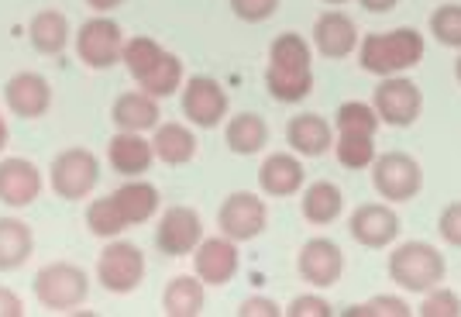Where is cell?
Returning <instances> with one entry per match:
<instances>
[{"mask_svg":"<svg viewBox=\"0 0 461 317\" xmlns=\"http://www.w3.org/2000/svg\"><path fill=\"white\" fill-rule=\"evenodd\" d=\"M372 186L389 204H406L417 197L423 186L420 162L406 152H385L372 162Z\"/></svg>","mask_w":461,"mask_h":317,"instance_id":"obj_4","label":"cell"},{"mask_svg":"<svg viewBox=\"0 0 461 317\" xmlns=\"http://www.w3.org/2000/svg\"><path fill=\"white\" fill-rule=\"evenodd\" d=\"M423 317H461V297L447 286H434L427 290V297L420 303Z\"/></svg>","mask_w":461,"mask_h":317,"instance_id":"obj_37","label":"cell"},{"mask_svg":"<svg viewBox=\"0 0 461 317\" xmlns=\"http://www.w3.org/2000/svg\"><path fill=\"white\" fill-rule=\"evenodd\" d=\"M121 24L111 18H90L77 35V52L79 59L86 62L90 69H107L121 59V49H124V39H121Z\"/></svg>","mask_w":461,"mask_h":317,"instance_id":"obj_10","label":"cell"},{"mask_svg":"<svg viewBox=\"0 0 461 317\" xmlns=\"http://www.w3.org/2000/svg\"><path fill=\"white\" fill-rule=\"evenodd\" d=\"M238 266H241V258H238V241L228 235L203 238V241L193 249V269H196V276L203 279V283H211V286H224L228 279H234Z\"/></svg>","mask_w":461,"mask_h":317,"instance_id":"obj_12","label":"cell"},{"mask_svg":"<svg viewBox=\"0 0 461 317\" xmlns=\"http://www.w3.org/2000/svg\"><path fill=\"white\" fill-rule=\"evenodd\" d=\"M111 200L117 204V211L124 214L128 224H145L158 211V190L152 183H141V179H131L124 186H117Z\"/></svg>","mask_w":461,"mask_h":317,"instance_id":"obj_23","label":"cell"},{"mask_svg":"<svg viewBox=\"0 0 461 317\" xmlns=\"http://www.w3.org/2000/svg\"><path fill=\"white\" fill-rule=\"evenodd\" d=\"M266 86L279 104H296L313 90V52L303 35L286 32L272 41Z\"/></svg>","mask_w":461,"mask_h":317,"instance_id":"obj_1","label":"cell"},{"mask_svg":"<svg viewBox=\"0 0 461 317\" xmlns=\"http://www.w3.org/2000/svg\"><path fill=\"white\" fill-rule=\"evenodd\" d=\"M49 177H52V190L62 200H83L100 179V162L86 149H66L56 156Z\"/></svg>","mask_w":461,"mask_h":317,"instance_id":"obj_7","label":"cell"},{"mask_svg":"<svg viewBox=\"0 0 461 317\" xmlns=\"http://www.w3.org/2000/svg\"><path fill=\"white\" fill-rule=\"evenodd\" d=\"M400 0H362V7L372 11V14H385V11H393Z\"/></svg>","mask_w":461,"mask_h":317,"instance_id":"obj_43","label":"cell"},{"mask_svg":"<svg viewBox=\"0 0 461 317\" xmlns=\"http://www.w3.org/2000/svg\"><path fill=\"white\" fill-rule=\"evenodd\" d=\"M296 266H300V276L307 279L310 286L327 290L345 273V252L330 238H310L307 245L300 249V262Z\"/></svg>","mask_w":461,"mask_h":317,"instance_id":"obj_11","label":"cell"},{"mask_svg":"<svg viewBox=\"0 0 461 317\" xmlns=\"http://www.w3.org/2000/svg\"><path fill=\"white\" fill-rule=\"evenodd\" d=\"M430 35L447 49H461V4H441L430 14Z\"/></svg>","mask_w":461,"mask_h":317,"instance_id":"obj_35","label":"cell"},{"mask_svg":"<svg viewBox=\"0 0 461 317\" xmlns=\"http://www.w3.org/2000/svg\"><path fill=\"white\" fill-rule=\"evenodd\" d=\"M107 158L121 177H138L155 162V145L141 139V131H117L107 145Z\"/></svg>","mask_w":461,"mask_h":317,"instance_id":"obj_19","label":"cell"},{"mask_svg":"<svg viewBox=\"0 0 461 317\" xmlns=\"http://www.w3.org/2000/svg\"><path fill=\"white\" fill-rule=\"evenodd\" d=\"M155 158H162L166 166H183L196 156V139L186 124H158L155 128Z\"/></svg>","mask_w":461,"mask_h":317,"instance_id":"obj_24","label":"cell"},{"mask_svg":"<svg viewBox=\"0 0 461 317\" xmlns=\"http://www.w3.org/2000/svg\"><path fill=\"white\" fill-rule=\"evenodd\" d=\"M86 4H90L94 11H114L121 0H86Z\"/></svg>","mask_w":461,"mask_h":317,"instance_id":"obj_44","label":"cell"},{"mask_svg":"<svg viewBox=\"0 0 461 317\" xmlns=\"http://www.w3.org/2000/svg\"><path fill=\"white\" fill-rule=\"evenodd\" d=\"M379 124H383V118H379L375 104L348 100L338 107V135H375Z\"/></svg>","mask_w":461,"mask_h":317,"instance_id":"obj_31","label":"cell"},{"mask_svg":"<svg viewBox=\"0 0 461 317\" xmlns=\"http://www.w3.org/2000/svg\"><path fill=\"white\" fill-rule=\"evenodd\" d=\"M183 114L196 128H217L221 118L228 114V94L224 86L211 77H193L183 90Z\"/></svg>","mask_w":461,"mask_h":317,"instance_id":"obj_14","label":"cell"},{"mask_svg":"<svg viewBox=\"0 0 461 317\" xmlns=\"http://www.w3.org/2000/svg\"><path fill=\"white\" fill-rule=\"evenodd\" d=\"M162 56H166V49H162L155 39H128L124 41V49H121V62L128 66V73H131L135 79L145 77Z\"/></svg>","mask_w":461,"mask_h":317,"instance_id":"obj_33","label":"cell"},{"mask_svg":"<svg viewBox=\"0 0 461 317\" xmlns=\"http://www.w3.org/2000/svg\"><path fill=\"white\" fill-rule=\"evenodd\" d=\"M203 283L193 276H176L169 279V286H166V294H162V307H166V314L169 317H196L203 311Z\"/></svg>","mask_w":461,"mask_h":317,"instance_id":"obj_27","label":"cell"},{"mask_svg":"<svg viewBox=\"0 0 461 317\" xmlns=\"http://www.w3.org/2000/svg\"><path fill=\"white\" fill-rule=\"evenodd\" d=\"M32 256V228L18 218H0V273L18 269Z\"/></svg>","mask_w":461,"mask_h":317,"instance_id":"obj_25","label":"cell"},{"mask_svg":"<svg viewBox=\"0 0 461 317\" xmlns=\"http://www.w3.org/2000/svg\"><path fill=\"white\" fill-rule=\"evenodd\" d=\"M313 45H317V52L327 56V59H345V56L355 52V45H358V28L341 11H327L313 24Z\"/></svg>","mask_w":461,"mask_h":317,"instance_id":"obj_17","label":"cell"},{"mask_svg":"<svg viewBox=\"0 0 461 317\" xmlns=\"http://www.w3.org/2000/svg\"><path fill=\"white\" fill-rule=\"evenodd\" d=\"M21 314H24V303H21V297L0 286V317H21Z\"/></svg>","mask_w":461,"mask_h":317,"instance_id":"obj_42","label":"cell"},{"mask_svg":"<svg viewBox=\"0 0 461 317\" xmlns=\"http://www.w3.org/2000/svg\"><path fill=\"white\" fill-rule=\"evenodd\" d=\"M375 111H379L383 124L410 128L423 111L420 86L406 77H383V83L375 86Z\"/></svg>","mask_w":461,"mask_h":317,"instance_id":"obj_8","label":"cell"},{"mask_svg":"<svg viewBox=\"0 0 461 317\" xmlns=\"http://www.w3.org/2000/svg\"><path fill=\"white\" fill-rule=\"evenodd\" d=\"M276 7H279V0H230V11L241 21H251V24L272 18Z\"/></svg>","mask_w":461,"mask_h":317,"instance_id":"obj_38","label":"cell"},{"mask_svg":"<svg viewBox=\"0 0 461 317\" xmlns=\"http://www.w3.org/2000/svg\"><path fill=\"white\" fill-rule=\"evenodd\" d=\"M327 4H345V0H327Z\"/></svg>","mask_w":461,"mask_h":317,"instance_id":"obj_47","label":"cell"},{"mask_svg":"<svg viewBox=\"0 0 461 317\" xmlns=\"http://www.w3.org/2000/svg\"><path fill=\"white\" fill-rule=\"evenodd\" d=\"M348 228H351V238L358 245H366V249H385V245H393L400 238V214L389 204H362L351 214Z\"/></svg>","mask_w":461,"mask_h":317,"instance_id":"obj_15","label":"cell"},{"mask_svg":"<svg viewBox=\"0 0 461 317\" xmlns=\"http://www.w3.org/2000/svg\"><path fill=\"white\" fill-rule=\"evenodd\" d=\"M28 35H32V45L45 52V56H56L66 49L69 41V21L62 18L59 11H39L32 24H28Z\"/></svg>","mask_w":461,"mask_h":317,"instance_id":"obj_28","label":"cell"},{"mask_svg":"<svg viewBox=\"0 0 461 317\" xmlns=\"http://www.w3.org/2000/svg\"><path fill=\"white\" fill-rule=\"evenodd\" d=\"M286 139H289V145H293V152L317 158L334 145V131H330V124H327L321 114H300V118L289 121Z\"/></svg>","mask_w":461,"mask_h":317,"instance_id":"obj_21","label":"cell"},{"mask_svg":"<svg viewBox=\"0 0 461 317\" xmlns=\"http://www.w3.org/2000/svg\"><path fill=\"white\" fill-rule=\"evenodd\" d=\"M179 83H183V59L173 56V52H166L145 77L138 79V86L145 94H152V97H173L179 90Z\"/></svg>","mask_w":461,"mask_h":317,"instance_id":"obj_30","label":"cell"},{"mask_svg":"<svg viewBox=\"0 0 461 317\" xmlns=\"http://www.w3.org/2000/svg\"><path fill=\"white\" fill-rule=\"evenodd\" d=\"M266 141H269V128H266V121L258 118V114H238V118H230L228 124V145L230 152H238V156H255L258 149H266Z\"/></svg>","mask_w":461,"mask_h":317,"instance_id":"obj_29","label":"cell"},{"mask_svg":"<svg viewBox=\"0 0 461 317\" xmlns=\"http://www.w3.org/2000/svg\"><path fill=\"white\" fill-rule=\"evenodd\" d=\"M334 152L345 169H368L375 162V135H338Z\"/></svg>","mask_w":461,"mask_h":317,"instance_id":"obj_32","label":"cell"},{"mask_svg":"<svg viewBox=\"0 0 461 317\" xmlns=\"http://www.w3.org/2000/svg\"><path fill=\"white\" fill-rule=\"evenodd\" d=\"M4 100H7L11 114H18V118H41L52 104V90L39 73H18L7 79Z\"/></svg>","mask_w":461,"mask_h":317,"instance_id":"obj_18","label":"cell"},{"mask_svg":"<svg viewBox=\"0 0 461 317\" xmlns=\"http://www.w3.org/2000/svg\"><path fill=\"white\" fill-rule=\"evenodd\" d=\"M444 273H447V262L427 241H403L389 256V279L410 294H427V290L441 286Z\"/></svg>","mask_w":461,"mask_h":317,"instance_id":"obj_3","label":"cell"},{"mask_svg":"<svg viewBox=\"0 0 461 317\" xmlns=\"http://www.w3.org/2000/svg\"><path fill=\"white\" fill-rule=\"evenodd\" d=\"M303 179H307V173H303L300 158L286 156V152L269 156L258 169V183H262V190L269 197H293L303 186Z\"/></svg>","mask_w":461,"mask_h":317,"instance_id":"obj_20","label":"cell"},{"mask_svg":"<svg viewBox=\"0 0 461 317\" xmlns=\"http://www.w3.org/2000/svg\"><path fill=\"white\" fill-rule=\"evenodd\" d=\"M41 194V173L28 158H4L0 162V200L7 207H28Z\"/></svg>","mask_w":461,"mask_h":317,"instance_id":"obj_16","label":"cell"},{"mask_svg":"<svg viewBox=\"0 0 461 317\" xmlns=\"http://www.w3.org/2000/svg\"><path fill=\"white\" fill-rule=\"evenodd\" d=\"M289 317H330L334 314V307L327 303L324 297H313V294H303V297H296L293 303L286 307Z\"/></svg>","mask_w":461,"mask_h":317,"instance_id":"obj_40","label":"cell"},{"mask_svg":"<svg viewBox=\"0 0 461 317\" xmlns=\"http://www.w3.org/2000/svg\"><path fill=\"white\" fill-rule=\"evenodd\" d=\"M158 97L145 94V90H135V94H124V97L114 100V124L121 131H149V128H158Z\"/></svg>","mask_w":461,"mask_h":317,"instance_id":"obj_22","label":"cell"},{"mask_svg":"<svg viewBox=\"0 0 461 317\" xmlns=\"http://www.w3.org/2000/svg\"><path fill=\"white\" fill-rule=\"evenodd\" d=\"M155 241L166 256H190L193 249L203 241V224L193 207H169L158 228H155Z\"/></svg>","mask_w":461,"mask_h":317,"instance_id":"obj_13","label":"cell"},{"mask_svg":"<svg viewBox=\"0 0 461 317\" xmlns=\"http://www.w3.org/2000/svg\"><path fill=\"white\" fill-rule=\"evenodd\" d=\"M145 276V256L131 241H111L100 262H96V279L107 294H131Z\"/></svg>","mask_w":461,"mask_h":317,"instance_id":"obj_6","label":"cell"},{"mask_svg":"<svg viewBox=\"0 0 461 317\" xmlns=\"http://www.w3.org/2000/svg\"><path fill=\"white\" fill-rule=\"evenodd\" d=\"M4 145H7V121L0 118V149H4Z\"/></svg>","mask_w":461,"mask_h":317,"instance_id":"obj_45","label":"cell"},{"mask_svg":"<svg viewBox=\"0 0 461 317\" xmlns=\"http://www.w3.org/2000/svg\"><path fill=\"white\" fill-rule=\"evenodd\" d=\"M455 77H458V83H461V56H458V66H455Z\"/></svg>","mask_w":461,"mask_h":317,"instance_id":"obj_46","label":"cell"},{"mask_svg":"<svg viewBox=\"0 0 461 317\" xmlns=\"http://www.w3.org/2000/svg\"><path fill=\"white\" fill-rule=\"evenodd\" d=\"M90 294V276L73 262H52L35 276V297L49 311H73Z\"/></svg>","mask_w":461,"mask_h":317,"instance_id":"obj_5","label":"cell"},{"mask_svg":"<svg viewBox=\"0 0 461 317\" xmlns=\"http://www.w3.org/2000/svg\"><path fill=\"white\" fill-rule=\"evenodd\" d=\"M266 221H269V211H266V200H258V194H230L221 211H217V224L221 231L234 241H251L266 231Z\"/></svg>","mask_w":461,"mask_h":317,"instance_id":"obj_9","label":"cell"},{"mask_svg":"<svg viewBox=\"0 0 461 317\" xmlns=\"http://www.w3.org/2000/svg\"><path fill=\"white\" fill-rule=\"evenodd\" d=\"M238 314L241 317H279L283 311H279V303L269 297H249L241 307H238Z\"/></svg>","mask_w":461,"mask_h":317,"instance_id":"obj_41","label":"cell"},{"mask_svg":"<svg viewBox=\"0 0 461 317\" xmlns=\"http://www.w3.org/2000/svg\"><path fill=\"white\" fill-rule=\"evenodd\" d=\"M438 231H441V238L447 241V245L461 249V200L447 204V207L441 211V218H438Z\"/></svg>","mask_w":461,"mask_h":317,"instance_id":"obj_39","label":"cell"},{"mask_svg":"<svg viewBox=\"0 0 461 317\" xmlns=\"http://www.w3.org/2000/svg\"><path fill=\"white\" fill-rule=\"evenodd\" d=\"M341 211H345V194L334 186V183H313L307 186V194H303V218L310 224H330V221L341 218Z\"/></svg>","mask_w":461,"mask_h":317,"instance_id":"obj_26","label":"cell"},{"mask_svg":"<svg viewBox=\"0 0 461 317\" xmlns=\"http://www.w3.org/2000/svg\"><path fill=\"white\" fill-rule=\"evenodd\" d=\"M86 224H90V231L100 238H114L128 228V221H124V214L117 211V204L111 197L94 200V204L86 207Z\"/></svg>","mask_w":461,"mask_h":317,"instance_id":"obj_34","label":"cell"},{"mask_svg":"<svg viewBox=\"0 0 461 317\" xmlns=\"http://www.w3.org/2000/svg\"><path fill=\"white\" fill-rule=\"evenodd\" d=\"M362 69L375 77H400L423 59V35L417 28H393L362 41Z\"/></svg>","mask_w":461,"mask_h":317,"instance_id":"obj_2","label":"cell"},{"mask_svg":"<svg viewBox=\"0 0 461 317\" xmlns=\"http://www.w3.org/2000/svg\"><path fill=\"white\" fill-rule=\"evenodd\" d=\"M345 314L348 317H410L413 311L406 307L403 297H389V294H383V297H372V300H366V303L348 307Z\"/></svg>","mask_w":461,"mask_h":317,"instance_id":"obj_36","label":"cell"}]
</instances>
